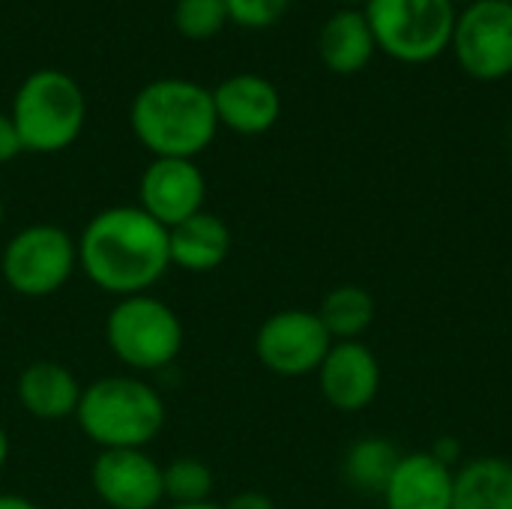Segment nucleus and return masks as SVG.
Returning <instances> with one entry per match:
<instances>
[{
    "label": "nucleus",
    "mask_w": 512,
    "mask_h": 509,
    "mask_svg": "<svg viewBox=\"0 0 512 509\" xmlns=\"http://www.w3.org/2000/svg\"><path fill=\"white\" fill-rule=\"evenodd\" d=\"M78 270L111 297L150 294L171 270L168 228L138 204L105 207L75 237Z\"/></svg>",
    "instance_id": "1"
},
{
    "label": "nucleus",
    "mask_w": 512,
    "mask_h": 509,
    "mask_svg": "<svg viewBox=\"0 0 512 509\" xmlns=\"http://www.w3.org/2000/svg\"><path fill=\"white\" fill-rule=\"evenodd\" d=\"M129 126L153 159H195L219 132L213 90L189 78H156L135 93Z\"/></svg>",
    "instance_id": "2"
},
{
    "label": "nucleus",
    "mask_w": 512,
    "mask_h": 509,
    "mask_svg": "<svg viewBox=\"0 0 512 509\" xmlns=\"http://www.w3.org/2000/svg\"><path fill=\"white\" fill-rule=\"evenodd\" d=\"M75 423L99 450H147L165 423L162 393L135 375H105L81 390Z\"/></svg>",
    "instance_id": "3"
},
{
    "label": "nucleus",
    "mask_w": 512,
    "mask_h": 509,
    "mask_svg": "<svg viewBox=\"0 0 512 509\" xmlns=\"http://www.w3.org/2000/svg\"><path fill=\"white\" fill-rule=\"evenodd\" d=\"M9 117L27 153H60L78 141L87 120V99L72 75L36 69L18 84Z\"/></svg>",
    "instance_id": "4"
},
{
    "label": "nucleus",
    "mask_w": 512,
    "mask_h": 509,
    "mask_svg": "<svg viewBox=\"0 0 512 509\" xmlns=\"http://www.w3.org/2000/svg\"><path fill=\"white\" fill-rule=\"evenodd\" d=\"M180 315L153 294L120 297L105 318V342L111 354L132 372H159L183 351Z\"/></svg>",
    "instance_id": "5"
},
{
    "label": "nucleus",
    "mask_w": 512,
    "mask_h": 509,
    "mask_svg": "<svg viewBox=\"0 0 512 509\" xmlns=\"http://www.w3.org/2000/svg\"><path fill=\"white\" fill-rule=\"evenodd\" d=\"M456 12L453 0H369L363 6L375 45L399 63H429L444 54Z\"/></svg>",
    "instance_id": "6"
},
{
    "label": "nucleus",
    "mask_w": 512,
    "mask_h": 509,
    "mask_svg": "<svg viewBox=\"0 0 512 509\" xmlns=\"http://www.w3.org/2000/svg\"><path fill=\"white\" fill-rule=\"evenodd\" d=\"M78 270L75 237L51 222L15 231L0 252V276L18 297L42 300L57 294Z\"/></svg>",
    "instance_id": "7"
},
{
    "label": "nucleus",
    "mask_w": 512,
    "mask_h": 509,
    "mask_svg": "<svg viewBox=\"0 0 512 509\" xmlns=\"http://www.w3.org/2000/svg\"><path fill=\"white\" fill-rule=\"evenodd\" d=\"M450 51L462 72L477 81H501L512 75L510 0H474L456 12Z\"/></svg>",
    "instance_id": "8"
},
{
    "label": "nucleus",
    "mask_w": 512,
    "mask_h": 509,
    "mask_svg": "<svg viewBox=\"0 0 512 509\" xmlns=\"http://www.w3.org/2000/svg\"><path fill=\"white\" fill-rule=\"evenodd\" d=\"M333 339L324 330L318 312L282 309L273 312L255 333L258 363L279 378H303L321 369Z\"/></svg>",
    "instance_id": "9"
},
{
    "label": "nucleus",
    "mask_w": 512,
    "mask_h": 509,
    "mask_svg": "<svg viewBox=\"0 0 512 509\" xmlns=\"http://www.w3.org/2000/svg\"><path fill=\"white\" fill-rule=\"evenodd\" d=\"M90 486L108 509H159L165 501L162 465L147 450H99Z\"/></svg>",
    "instance_id": "10"
},
{
    "label": "nucleus",
    "mask_w": 512,
    "mask_h": 509,
    "mask_svg": "<svg viewBox=\"0 0 512 509\" xmlns=\"http://www.w3.org/2000/svg\"><path fill=\"white\" fill-rule=\"evenodd\" d=\"M207 180L195 159H153L138 180V207L162 228L204 210Z\"/></svg>",
    "instance_id": "11"
},
{
    "label": "nucleus",
    "mask_w": 512,
    "mask_h": 509,
    "mask_svg": "<svg viewBox=\"0 0 512 509\" xmlns=\"http://www.w3.org/2000/svg\"><path fill=\"white\" fill-rule=\"evenodd\" d=\"M315 375L324 402L342 414L369 408L381 390V363L363 342H333Z\"/></svg>",
    "instance_id": "12"
},
{
    "label": "nucleus",
    "mask_w": 512,
    "mask_h": 509,
    "mask_svg": "<svg viewBox=\"0 0 512 509\" xmlns=\"http://www.w3.org/2000/svg\"><path fill=\"white\" fill-rule=\"evenodd\" d=\"M213 105L219 126L237 135H264L276 126L282 114V99L273 81L255 72H240L225 78L213 90Z\"/></svg>",
    "instance_id": "13"
},
{
    "label": "nucleus",
    "mask_w": 512,
    "mask_h": 509,
    "mask_svg": "<svg viewBox=\"0 0 512 509\" xmlns=\"http://www.w3.org/2000/svg\"><path fill=\"white\" fill-rule=\"evenodd\" d=\"M81 381L57 360H33L15 381L18 405L42 423H60L75 417L81 399Z\"/></svg>",
    "instance_id": "14"
},
{
    "label": "nucleus",
    "mask_w": 512,
    "mask_h": 509,
    "mask_svg": "<svg viewBox=\"0 0 512 509\" xmlns=\"http://www.w3.org/2000/svg\"><path fill=\"white\" fill-rule=\"evenodd\" d=\"M453 468L432 453H402L387 489V509H453Z\"/></svg>",
    "instance_id": "15"
},
{
    "label": "nucleus",
    "mask_w": 512,
    "mask_h": 509,
    "mask_svg": "<svg viewBox=\"0 0 512 509\" xmlns=\"http://www.w3.org/2000/svg\"><path fill=\"white\" fill-rule=\"evenodd\" d=\"M171 267L186 273H213L231 252V228L216 213H195L180 225L168 228Z\"/></svg>",
    "instance_id": "16"
},
{
    "label": "nucleus",
    "mask_w": 512,
    "mask_h": 509,
    "mask_svg": "<svg viewBox=\"0 0 512 509\" xmlns=\"http://www.w3.org/2000/svg\"><path fill=\"white\" fill-rule=\"evenodd\" d=\"M378 51L372 27L357 6H342L333 12L318 33V54L324 66L336 75H354L369 66Z\"/></svg>",
    "instance_id": "17"
},
{
    "label": "nucleus",
    "mask_w": 512,
    "mask_h": 509,
    "mask_svg": "<svg viewBox=\"0 0 512 509\" xmlns=\"http://www.w3.org/2000/svg\"><path fill=\"white\" fill-rule=\"evenodd\" d=\"M453 509H512V462L480 456L453 474Z\"/></svg>",
    "instance_id": "18"
},
{
    "label": "nucleus",
    "mask_w": 512,
    "mask_h": 509,
    "mask_svg": "<svg viewBox=\"0 0 512 509\" xmlns=\"http://www.w3.org/2000/svg\"><path fill=\"white\" fill-rule=\"evenodd\" d=\"M402 453L387 438H360L348 447L342 459V477L351 489L363 495H384Z\"/></svg>",
    "instance_id": "19"
},
{
    "label": "nucleus",
    "mask_w": 512,
    "mask_h": 509,
    "mask_svg": "<svg viewBox=\"0 0 512 509\" xmlns=\"http://www.w3.org/2000/svg\"><path fill=\"white\" fill-rule=\"evenodd\" d=\"M318 318L333 342H360L375 321V300L360 285H339L321 300Z\"/></svg>",
    "instance_id": "20"
},
{
    "label": "nucleus",
    "mask_w": 512,
    "mask_h": 509,
    "mask_svg": "<svg viewBox=\"0 0 512 509\" xmlns=\"http://www.w3.org/2000/svg\"><path fill=\"white\" fill-rule=\"evenodd\" d=\"M162 489L168 504H204L213 495V471L204 459L177 456L162 465Z\"/></svg>",
    "instance_id": "21"
},
{
    "label": "nucleus",
    "mask_w": 512,
    "mask_h": 509,
    "mask_svg": "<svg viewBox=\"0 0 512 509\" xmlns=\"http://www.w3.org/2000/svg\"><path fill=\"white\" fill-rule=\"evenodd\" d=\"M228 24L225 0H177L174 6V27L180 36L192 42H204L216 36Z\"/></svg>",
    "instance_id": "22"
},
{
    "label": "nucleus",
    "mask_w": 512,
    "mask_h": 509,
    "mask_svg": "<svg viewBox=\"0 0 512 509\" xmlns=\"http://www.w3.org/2000/svg\"><path fill=\"white\" fill-rule=\"evenodd\" d=\"M288 6H291V0H225L228 21L249 27V30L273 27L276 21H282Z\"/></svg>",
    "instance_id": "23"
},
{
    "label": "nucleus",
    "mask_w": 512,
    "mask_h": 509,
    "mask_svg": "<svg viewBox=\"0 0 512 509\" xmlns=\"http://www.w3.org/2000/svg\"><path fill=\"white\" fill-rule=\"evenodd\" d=\"M21 138H18V129L12 123V117L6 111H0V165L12 162L18 153H21Z\"/></svg>",
    "instance_id": "24"
},
{
    "label": "nucleus",
    "mask_w": 512,
    "mask_h": 509,
    "mask_svg": "<svg viewBox=\"0 0 512 509\" xmlns=\"http://www.w3.org/2000/svg\"><path fill=\"white\" fill-rule=\"evenodd\" d=\"M441 465H447V468H453L459 459H462V441L459 438H453V435H444V438H438L435 441V447L429 450Z\"/></svg>",
    "instance_id": "25"
},
{
    "label": "nucleus",
    "mask_w": 512,
    "mask_h": 509,
    "mask_svg": "<svg viewBox=\"0 0 512 509\" xmlns=\"http://www.w3.org/2000/svg\"><path fill=\"white\" fill-rule=\"evenodd\" d=\"M222 509H276V501L264 492H240L234 495Z\"/></svg>",
    "instance_id": "26"
},
{
    "label": "nucleus",
    "mask_w": 512,
    "mask_h": 509,
    "mask_svg": "<svg viewBox=\"0 0 512 509\" xmlns=\"http://www.w3.org/2000/svg\"><path fill=\"white\" fill-rule=\"evenodd\" d=\"M0 509H42L39 504H33L30 498L24 495H12V492H3L0 495Z\"/></svg>",
    "instance_id": "27"
},
{
    "label": "nucleus",
    "mask_w": 512,
    "mask_h": 509,
    "mask_svg": "<svg viewBox=\"0 0 512 509\" xmlns=\"http://www.w3.org/2000/svg\"><path fill=\"white\" fill-rule=\"evenodd\" d=\"M6 462H9V435H6V429L0 426V471L6 468Z\"/></svg>",
    "instance_id": "28"
},
{
    "label": "nucleus",
    "mask_w": 512,
    "mask_h": 509,
    "mask_svg": "<svg viewBox=\"0 0 512 509\" xmlns=\"http://www.w3.org/2000/svg\"><path fill=\"white\" fill-rule=\"evenodd\" d=\"M168 509H222V504H213V501H204V504H171Z\"/></svg>",
    "instance_id": "29"
},
{
    "label": "nucleus",
    "mask_w": 512,
    "mask_h": 509,
    "mask_svg": "<svg viewBox=\"0 0 512 509\" xmlns=\"http://www.w3.org/2000/svg\"><path fill=\"white\" fill-rule=\"evenodd\" d=\"M336 3H342V6H366L369 0H336Z\"/></svg>",
    "instance_id": "30"
},
{
    "label": "nucleus",
    "mask_w": 512,
    "mask_h": 509,
    "mask_svg": "<svg viewBox=\"0 0 512 509\" xmlns=\"http://www.w3.org/2000/svg\"><path fill=\"white\" fill-rule=\"evenodd\" d=\"M3 216H6V207H3V201H0V222H3Z\"/></svg>",
    "instance_id": "31"
},
{
    "label": "nucleus",
    "mask_w": 512,
    "mask_h": 509,
    "mask_svg": "<svg viewBox=\"0 0 512 509\" xmlns=\"http://www.w3.org/2000/svg\"><path fill=\"white\" fill-rule=\"evenodd\" d=\"M510 3H512V0H510Z\"/></svg>",
    "instance_id": "32"
}]
</instances>
